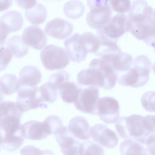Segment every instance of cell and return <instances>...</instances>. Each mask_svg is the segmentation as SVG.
Masks as SVG:
<instances>
[{
    "label": "cell",
    "instance_id": "cell-16",
    "mask_svg": "<svg viewBox=\"0 0 155 155\" xmlns=\"http://www.w3.org/2000/svg\"><path fill=\"white\" fill-rule=\"evenodd\" d=\"M22 134L24 139L39 140L46 138L48 133L44 122L30 120L21 127Z\"/></svg>",
    "mask_w": 155,
    "mask_h": 155
},
{
    "label": "cell",
    "instance_id": "cell-39",
    "mask_svg": "<svg viewBox=\"0 0 155 155\" xmlns=\"http://www.w3.org/2000/svg\"><path fill=\"white\" fill-rule=\"evenodd\" d=\"M16 2L21 8L28 10L36 4V0H16Z\"/></svg>",
    "mask_w": 155,
    "mask_h": 155
},
{
    "label": "cell",
    "instance_id": "cell-15",
    "mask_svg": "<svg viewBox=\"0 0 155 155\" xmlns=\"http://www.w3.org/2000/svg\"><path fill=\"white\" fill-rule=\"evenodd\" d=\"M24 42L36 50H41L45 47L47 38L41 28L35 25L26 27L22 36Z\"/></svg>",
    "mask_w": 155,
    "mask_h": 155
},
{
    "label": "cell",
    "instance_id": "cell-2",
    "mask_svg": "<svg viewBox=\"0 0 155 155\" xmlns=\"http://www.w3.org/2000/svg\"><path fill=\"white\" fill-rule=\"evenodd\" d=\"M117 74L107 61L99 58L91 60L89 68L79 71L77 81L81 85L110 90L117 81Z\"/></svg>",
    "mask_w": 155,
    "mask_h": 155
},
{
    "label": "cell",
    "instance_id": "cell-34",
    "mask_svg": "<svg viewBox=\"0 0 155 155\" xmlns=\"http://www.w3.org/2000/svg\"><path fill=\"white\" fill-rule=\"evenodd\" d=\"M143 108L148 112H155V91H147L141 98Z\"/></svg>",
    "mask_w": 155,
    "mask_h": 155
},
{
    "label": "cell",
    "instance_id": "cell-23",
    "mask_svg": "<svg viewBox=\"0 0 155 155\" xmlns=\"http://www.w3.org/2000/svg\"><path fill=\"white\" fill-rule=\"evenodd\" d=\"M121 155H144L147 153L145 147L133 139H127L120 144Z\"/></svg>",
    "mask_w": 155,
    "mask_h": 155
},
{
    "label": "cell",
    "instance_id": "cell-10",
    "mask_svg": "<svg viewBox=\"0 0 155 155\" xmlns=\"http://www.w3.org/2000/svg\"><path fill=\"white\" fill-rule=\"evenodd\" d=\"M119 104L111 97H102L97 103V114L106 124L116 123L119 119Z\"/></svg>",
    "mask_w": 155,
    "mask_h": 155
},
{
    "label": "cell",
    "instance_id": "cell-6",
    "mask_svg": "<svg viewBox=\"0 0 155 155\" xmlns=\"http://www.w3.org/2000/svg\"><path fill=\"white\" fill-rule=\"evenodd\" d=\"M40 58L43 66L50 71L64 69L70 62L65 49L54 44L46 45L41 53Z\"/></svg>",
    "mask_w": 155,
    "mask_h": 155
},
{
    "label": "cell",
    "instance_id": "cell-18",
    "mask_svg": "<svg viewBox=\"0 0 155 155\" xmlns=\"http://www.w3.org/2000/svg\"><path fill=\"white\" fill-rule=\"evenodd\" d=\"M68 129L78 139L87 140L91 137L90 125L86 119L82 116H78L72 118L69 122Z\"/></svg>",
    "mask_w": 155,
    "mask_h": 155
},
{
    "label": "cell",
    "instance_id": "cell-41",
    "mask_svg": "<svg viewBox=\"0 0 155 155\" xmlns=\"http://www.w3.org/2000/svg\"><path fill=\"white\" fill-rule=\"evenodd\" d=\"M13 0H0V12L7 10L12 5Z\"/></svg>",
    "mask_w": 155,
    "mask_h": 155
},
{
    "label": "cell",
    "instance_id": "cell-38",
    "mask_svg": "<svg viewBox=\"0 0 155 155\" xmlns=\"http://www.w3.org/2000/svg\"><path fill=\"white\" fill-rule=\"evenodd\" d=\"M145 125L151 133H155V115H146L143 117Z\"/></svg>",
    "mask_w": 155,
    "mask_h": 155
},
{
    "label": "cell",
    "instance_id": "cell-40",
    "mask_svg": "<svg viewBox=\"0 0 155 155\" xmlns=\"http://www.w3.org/2000/svg\"><path fill=\"white\" fill-rule=\"evenodd\" d=\"M9 33L8 30L3 24L0 23V48L5 44Z\"/></svg>",
    "mask_w": 155,
    "mask_h": 155
},
{
    "label": "cell",
    "instance_id": "cell-5",
    "mask_svg": "<svg viewBox=\"0 0 155 155\" xmlns=\"http://www.w3.org/2000/svg\"><path fill=\"white\" fill-rule=\"evenodd\" d=\"M90 11L86 16L88 25L96 30L105 26L112 18L109 0H87Z\"/></svg>",
    "mask_w": 155,
    "mask_h": 155
},
{
    "label": "cell",
    "instance_id": "cell-43",
    "mask_svg": "<svg viewBox=\"0 0 155 155\" xmlns=\"http://www.w3.org/2000/svg\"><path fill=\"white\" fill-rule=\"evenodd\" d=\"M3 98H4V96H3L2 93L1 91L0 90V103L3 101Z\"/></svg>",
    "mask_w": 155,
    "mask_h": 155
},
{
    "label": "cell",
    "instance_id": "cell-29",
    "mask_svg": "<svg viewBox=\"0 0 155 155\" xmlns=\"http://www.w3.org/2000/svg\"><path fill=\"white\" fill-rule=\"evenodd\" d=\"M39 92L44 102L53 103L57 99L58 89L49 82L42 85L39 88Z\"/></svg>",
    "mask_w": 155,
    "mask_h": 155
},
{
    "label": "cell",
    "instance_id": "cell-26",
    "mask_svg": "<svg viewBox=\"0 0 155 155\" xmlns=\"http://www.w3.org/2000/svg\"><path fill=\"white\" fill-rule=\"evenodd\" d=\"M7 45L12 54L17 58H22L28 53V47L24 42L22 37L20 36H15L9 38Z\"/></svg>",
    "mask_w": 155,
    "mask_h": 155
},
{
    "label": "cell",
    "instance_id": "cell-9",
    "mask_svg": "<svg viewBox=\"0 0 155 155\" xmlns=\"http://www.w3.org/2000/svg\"><path fill=\"white\" fill-rule=\"evenodd\" d=\"M99 100V90L89 87L82 89L74 102L76 108L80 111L91 114H97V103Z\"/></svg>",
    "mask_w": 155,
    "mask_h": 155
},
{
    "label": "cell",
    "instance_id": "cell-33",
    "mask_svg": "<svg viewBox=\"0 0 155 155\" xmlns=\"http://www.w3.org/2000/svg\"><path fill=\"white\" fill-rule=\"evenodd\" d=\"M111 8L114 12L124 14L129 12L131 7V0H109Z\"/></svg>",
    "mask_w": 155,
    "mask_h": 155
},
{
    "label": "cell",
    "instance_id": "cell-20",
    "mask_svg": "<svg viewBox=\"0 0 155 155\" xmlns=\"http://www.w3.org/2000/svg\"><path fill=\"white\" fill-rule=\"evenodd\" d=\"M0 23L3 24L10 33H13L21 28L23 25V18L19 12L9 11L1 16Z\"/></svg>",
    "mask_w": 155,
    "mask_h": 155
},
{
    "label": "cell",
    "instance_id": "cell-28",
    "mask_svg": "<svg viewBox=\"0 0 155 155\" xmlns=\"http://www.w3.org/2000/svg\"><path fill=\"white\" fill-rule=\"evenodd\" d=\"M79 41L82 46L87 53H93L96 54L99 49V41L96 36L92 33H83L79 36Z\"/></svg>",
    "mask_w": 155,
    "mask_h": 155
},
{
    "label": "cell",
    "instance_id": "cell-37",
    "mask_svg": "<svg viewBox=\"0 0 155 155\" xmlns=\"http://www.w3.org/2000/svg\"><path fill=\"white\" fill-rule=\"evenodd\" d=\"M145 150L148 155H155V133L151 134L146 139Z\"/></svg>",
    "mask_w": 155,
    "mask_h": 155
},
{
    "label": "cell",
    "instance_id": "cell-22",
    "mask_svg": "<svg viewBox=\"0 0 155 155\" xmlns=\"http://www.w3.org/2000/svg\"><path fill=\"white\" fill-rule=\"evenodd\" d=\"M25 16L28 21L33 25L42 24L46 19L47 10L41 3L36 4L31 8L25 10Z\"/></svg>",
    "mask_w": 155,
    "mask_h": 155
},
{
    "label": "cell",
    "instance_id": "cell-32",
    "mask_svg": "<svg viewBox=\"0 0 155 155\" xmlns=\"http://www.w3.org/2000/svg\"><path fill=\"white\" fill-rule=\"evenodd\" d=\"M69 79V74L66 71L60 70L51 74L49 78L48 82L53 84L58 90L62 84L68 82Z\"/></svg>",
    "mask_w": 155,
    "mask_h": 155
},
{
    "label": "cell",
    "instance_id": "cell-14",
    "mask_svg": "<svg viewBox=\"0 0 155 155\" xmlns=\"http://www.w3.org/2000/svg\"><path fill=\"white\" fill-rule=\"evenodd\" d=\"M73 30V26L70 22L59 18L48 22L44 28V31L48 36L58 39L68 38Z\"/></svg>",
    "mask_w": 155,
    "mask_h": 155
},
{
    "label": "cell",
    "instance_id": "cell-11",
    "mask_svg": "<svg viewBox=\"0 0 155 155\" xmlns=\"http://www.w3.org/2000/svg\"><path fill=\"white\" fill-rule=\"evenodd\" d=\"M90 135L94 142L107 148H114L118 143L116 133L102 124L93 125L90 129Z\"/></svg>",
    "mask_w": 155,
    "mask_h": 155
},
{
    "label": "cell",
    "instance_id": "cell-13",
    "mask_svg": "<svg viewBox=\"0 0 155 155\" xmlns=\"http://www.w3.org/2000/svg\"><path fill=\"white\" fill-rule=\"evenodd\" d=\"M99 58L110 63L117 77L127 72L131 67L133 62V58L130 54L122 51L104 54Z\"/></svg>",
    "mask_w": 155,
    "mask_h": 155
},
{
    "label": "cell",
    "instance_id": "cell-24",
    "mask_svg": "<svg viewBox=\"0 0 155 155\" xmlns=\"http://www.w3.org/2000/svg\"><path fill=\"white\" fill-rule=\"evenodd\" d=\"M19 81L16 75L7 73L0 78V90L5 95H10L19 90Z\"/></svg>",
    "mask_w": 155,
    "mask_h": 155
},
{
    "label": "cell",
    "instance_id": "cell-25",
    "mask_svg": "<svg viewBox=\"0 0 155 155\" xmlns=\"http://www.w3.org/2000/svg\"><path fill=\"white\" fill-rule=\"evenodd\" d=\"M24 141L21 130L12 134H4L1 145L2 148L8 151H14L21 147Z\"/></svg>",
    "mask_w": 155,
    "mask_h": 155
},
{
    "label": "cell",
    "instance_id": "cell-7",
    "mask_svg": "<svg viewBox=\"0 0 155 155\" xmlns=\"http://www.w3.org/2000/svg\"><path fill=\"white\" fill-rule=\"evenodd\" d=\"M16 104L24 113L36 108H45L47 105L42 100L37 87H22L18 91Z\"/></svg>",
    "mask_w": 155,
    "mask_h": 155
},
{
    "label": "cell",
    "instance_id": "cell-42",
    "mask_svg": "<svg viewBox=\"0 0 155 155\" xmlns=\"http://www.w3.org/2000/svg\"><path fill=\"white\" fill-rule=\"evenodd\" d=\"M2 138H3V134H2V133L1 131V130L0 129V145H1Z\"/></svg>",
    "mask_w": 155,
    "mask_h": 155
},
{
    "label": "cell",
    "instance_id": "cell-27",
    "mask_svg": "<svg viewBox=\"0 0 155 155\" xmlns=\"http://www.w3.org/2000/svg\"><path fill=\"white\" fill-rule=\"evenodd\" d=\"M63 11L67 18L76 19L84 15L85 7L80 1L70 0L65 4Z\"/></svg>",
    "mask_w": 155,
    "mask_h": 155
},
{
    "label": "cell",
    "instance_id": "cell-44",
    "mask_svg": "<svg viewBox=\"0 0 155 155\" xmlns=\"http://www.w3.org/2000/svg\"><path fill=\"white\" fill-rule=\"evenodd\" d=\"M152 68H153V71H154V74H155V62H154V64L153 65Z\"/></svg>",
    "mask_w": 155,
    "mask_h": 155
},
{
    "label": "cell",
    "instance_id": "cell-1",
    "mask_svg": "<svg viewBox=\"0 0 155 155\" xmlns=\"http://www.w3.org/2000/svg\"><path fill=\"white\" fill-rule=\"evenodd\" d=\"M127 28L131 35L155 50L154 10L145 0H135L127 15Z\"/></svg>",
    "mask_w": 155,
    "mask_h": 155
},
{
    "label": "cell",
    "instance_id": "cell-45",
    "mask_svg": "<svg viewBox=\"0 0 155 155\" xmlns=\"http://www.w3.org/2000/svg\"><path fill=\"white\" fill-rule=\"evenodd\" d=\"M144 155H148V153H145V154H144Z\"/></svg>",
    "mask_w": 155,
    "mask_h": 155
},
{
    "label": "cell",
    "instance_id": "cell-31",
    "mask_svg": "<svg viewBox=\"0 0 155 155\" xmlns=\"http://www.w3.org/2000/svg\"><path fill=\"white\" fill-rule=\"evenodd\" d=\"M48 133L50 134H56L62 127L61 119L57 116L50 115L48 116L44 121Z\"/></svg>",
    "mask_w": 155,
    "mask_h": 155
},
{
    "label": "cell",
    "instance_id": "cell-4",
    "mask_svg": "<svg viewBox=\"0 0 155 155\" xmlns=\"http://www.w3.org/2000/svg\"><path fill=\"white\" fill-rule=\"evenodd\" d=\"M115 128L119 136L123 139H133L142 145L152 133L146 128L143 117L139 114L124 116L116 122Z\"/></svg>",
    "mask_w": 155,
    "mask_h": 155
},
{
    "label": "cell",
    "instance_id": "cell-30",
    "mask_svg": "<svg viewBox=\"0 0 155 155\" xmlns=\"http://www.w3.org/2000/svg\"><path fill=\"white\" fill-rule=\"evenodd\" d=\"M79 155H105V153L99 144L88 140L81 143Z\"/></svg>",
    "mask_w": 155,
    "mask_h": 155
},
{
    "label": "cell",
    "instance_id": "cell-21",
    "mask_svg": "<svg viewBox=\"0 0 155 155\" xmlns=\"http://www.w3.org/2000/svg\"><path fill=\"white\" fill-rule=\"evenodd\" d=\"M59 94L62 101L66 103H74L82 90L74 82H67L59 88Z\"/></svg>",
    "mask_w": 155,
    "mask_h": 155
},
{
    "label": "cell",
    "instance_id": "cell-36",
    "mask_svg": "<svg viewBox=\"0 0 155 155\" xmlns=\"http://www.w3.org/2000/svg\"><path fill=\"white\" fill-rule=\"evenodd\" d=\"M12 57L13 54L8 48L2 47L0 48V71L5 69Z\"/></svg>",
    "mask_w": 155,
    "mask_h": 155
},
{
    "label": "cell",
    "instance_id": "cell-47",
    "mask_svg": "<svg viewBox=\"0 0 155 155\" xmlns=\"http://www.w3.org/2000/svg\"><path fill=\"white\" fill-rule=\"evenodd\" d=\"M154 51H155V50H154Z\"/></svg>",
    "mask_w": 155,
    "mask_h": 155
},
{
    "label": "cell",
    "instance_id": "cell-8",
    "mask_svg": "<svg viewBox=\"0 0 155 155\" xmlns=\"http://www.w3.org/2000/svg\"><path fill=\"white\" fill-rule=\"evenodd\" d=\"M127 31V16L119 14L112 17L105 26L97 30L96 35L117 43L119 38Z\"/></svg>",
    "mask_w": 155,
    "mask_h": 155
},
{
    "label": "cell",
    "instance_id": "cell-12",
    "mask_svg": "<svg viewBox=\"0 0 155 155\" xmlns=\"http://www.w3.org/2000/svg\"><path fill=\"white\" fill-rule=\"evenodd\" d=\"M55 136L64 155H79L81 143L71 134L67 127H63Z\"/></svg>",
    "mask_w": 155,
    "mask_h": 155
},
{
    "label": "cell",
    "instance_id": "cell-46",
    "mask_svg": "<svg viewBox=\"0 0 155 155\" xmlns=\"http://www.w3.org/2000/svg\"><path fill=\"white\" fill-rule=\"evenodd\" d=\"M154 16H155V10H154Z\"/></svg>",
    "mask_w": 155,
    "mask_h": 155
},
{
    "label": "cell",
    "instance_id": "cell-17",
    "mask_svg": "<svg viewBox=\"0 0 155 155\" xmlns=\"http://www.w3.org/2000/svg\"><path fill=\"white\" fill-rule=\"evenodd\" d=\"M79 36L80 35L79 33H75L67 39L64 42L65 50L68 54L70 59L77 63L84 61L87 54V53L80 42Z\"/></svg>",
    "mask_w": 155,
    "mask_h": 155
},
{
    "label": "cell",
    "instance_id": "cell-3",
    "mask_svg": "<svg viewBox=\"0 0 155 155\" xmlns=\"http://www.w3.org/2000/svg\"><path fill=\"white\" fill-rule=\"evenodd\" d=\"M152 63L148 57L140 55L132 62L130 69L117 78V82L124 86L138 88L143 86L149 80Z\"/></svg>",
    "mask_w": 155,
    "mask_h": 155
},
{
    "label": "cell",
    "instance_id": "cell-35",
    "mask_svg": "<svg viewBox=\"0 0 155 155\" xmlns=\"http://www.w3.org/2000/svg\"><path fill=\"white\" fill-rule=\"evenodd\" d=\"M21 155H54L50 150H41L36 147L29 145L23 147L20 151Z\"/></svg>",
    "mask_w": 155,
    "mask_h": 155
},
{
    "label": "cell",
    "instance_id": "cell-19",
    "mask_svg": "<svg viewBox=\"0 0 155 155\" xmlns=\"http://www.w3.org/2000/svg\"><path fill=\"white\" fill-rule=\"evenodd\" d=\"M41 79L42 74L40 70L33 65L24 67L19 73L18 81L20 88L25 87H36Z\"/></svg>",
    "mask_w": 155,
    "mask_h": 155
}]
</instances>
